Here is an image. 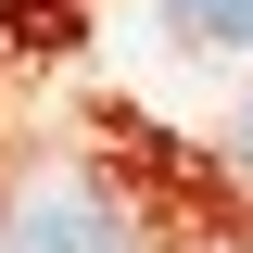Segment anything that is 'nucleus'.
I'll list each match as a JSON object with an SVG mask.
<instances>
[{
    "instance_id": "1",
    "label": "nucleus",
    "mask_w": 253,
    "mask_h": 253,
    "mask_svg": "<svg viewBox=\"0 0 253 253\" xmlns=\"http://www.w3.org/2000/svg\"><path fill=\"white\" fill-rule=\"evenodd\" d=\"M0 253H126V203L101 177H38L0 203Z\"/></svg>"
},
{
    "instance_id": "2",
    "label": "nucleus",
    "mask_w": 253,
    "mask_h": 253,
    "mask_svg": "<svg viewBox=\"0 0 253 253\" xmlns=\"http://www.w3.org/2000/svg\"><path fill=\"white\" fill-rule=\"evenodd\" d=\"M165 13H177L203 51H253V0H165Z\"/></svg>"
},
{
    "instance_id": "3",
    "label": "nucleus",
    "mask_w": 253,
    "mask_h": 253,
    "mask_svg": "<svg viewBox=\"0 0 253 253\" xmlns=\"http://www.w3.org/2000/svg\"><path fill=\"white\" fill-rule=\"evenodd\" d=\"M228 152H241V177H253V101H241V139H228Z\"/></svg>"
}]
</instances>
